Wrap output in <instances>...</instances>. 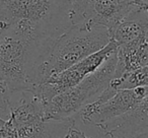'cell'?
Wrapping results in <instances>:
<instances>
[{
	"instance_id": "5",
	"label": "cell",
	"mask_w": 148,
	"mask_h": 138,
	"mask_svg": "<svg viewBox=\"0 0 148 138\" xmlns=\"http://www.w3.org/2000/svg\"><path fill=\"white\" fill-rule=\"evenodd\" d=\"M23 97L15 106L11 105L9 116L17 138H60L70 126L73 118L66 120H46L43 104L34 95L21 93Z\"/></svg>"
},
{
	"instance_id": "9",
	"label": "cell",
	"mask_w": 148,
	"mask_h": 138,
	"mask_svg": "<svg viewBox=\"0 0 148 138\" xmlns=\"http://www.w3.org/2000/svg\"><path fill=\"white\" fill-rule=\"evenodd\" d=\"M111 41L117 46L148 34L147 6L134 5L121 19L109 29Z\"/></svg>"
},
{
	"instance_id": "13",
	"label": "cell",
	"mask_w": 148,
	"mask_h": 138,
	"mask_svg": "<svg viewBox=\"0 0 148 138\" xmlns=\"http://www.w3.org/2000/svg\"><path fill=\"white\" fill-rule=\"evenodd\" d=\"M0 138H17L15 128L9 117L7 120L0 118Z\"/></svg>"
},
{
	"instance_id": "4",
	"label": "cell",
	"mask_w": 148,
	"mask_h": 138,
	"mask_svg": "<svg viewBox=\"0 0 148 138\" xmlns=\"http://www.w3.org/2000/svg\"><path fill=\"white\" fill-rule=\"evenodd\" d=\"M117 50L75 87L52 97L43 105L46 120H66L79 113L91 97L101 93L115 75Z\"/></svg>"
},
{
	"instance_id": "12",
	"label": "cell",
	"mask_w": 148,
	"mask_h": 138,
	"mask_svg": "<svg viewBox=\"0 0 148 138\" xmlns=\"http://www.w3.org/2000/svg\"><path fill=\"white\" fill-rule=\"evenodd\" d=\"M10 91H8L6 83L0 76V110L8 111L11 107L10 103Z\"/></svg>"
},
{
	"instance_id": "6",
	"label": "cell",
	"mask_w": 148,
	"mask_h": 138,
	"mask_svg": "<svg viewBox=\"0 0 148 138\" xmlns=\"http://www.w3.org/2000/svg\"><path fill=\"white\" fill-rule=\"evenodd\" d=\"M116 50L117 44L110 41L103 49L83 58L82 60L62 70L61 72L48 77L45 81L36 87L32 95L39 99L44 105L55 95L75 87L83 78L99 68Z\"/></svg>"
},
{
	"instance_id": "3",
	"label": "cell",
	"mask_w": 148,
	"mask_h": 138,
	"mask_svg": "<svg viewBox=\"0 0 148 138\" xmlns=\"http://www.w3.org/2000/svg\"><path fill=\"white\" fill-rule=\"evenodd\" d=\"M110 41L109 30L105 25L89 23L72 25L55 40L40 66L39 84L51 75L103 49Z\"/></svg>"
},
{
	"instance_id": "14",
	"label": "cell",
	"mask_w": 148,
	"mask_h": 138,
	"mask_svg": "<svg viewBox=\"0 0 148 138\" xmlns=\"http://www.w3.org/2000/svg\"><path fill=\"white\" fill-rule=\"evenodd\" d=\"M60 138H91V137L87 136L86 134L83 133L82 131H80L78 128H76V126L74 124V125L70 126V127L66 130L65 133Z\"/></svg>"
},
{
	"instance_id": "8",
	"label": "cell",
	"mask_w": 148,
	"mask_h": 138,
	"mask_svg": "<svg viewBox=\"0 0 148 138\" xmlns=\"http://www.w3.org/2000/svg\"><path fill=\"white\" fill-rule=\"evenodd\" d=\"M148 97L122 115L95 125L110 138H148Z\"/></svg>"
},
{
	"instance_id": "7",
	"label": "cell",
	"mask_w": 148,
	"mask_h": 138,
	"mask_svg": "<svg viewBox=\"0 0 148 138\" xmlns=\"http://www.w3.org/2000/svg\"><path fill=\"white\" fill-rule=\"evenodd\" d=\"M146 97H148L147 85L117 91L115 95L105 102L87 103L79 111L80 119L84 124L95 126L129 111Z\"/></svg>"
},
{
	"instance_id": "10",
	"label": "cell",
	"mask_w": 148,
	"mask_h": 138,
	"mask_svg": "<svg viewBox=\"0 0 148 138\" xmlns=\"http://www.w3.org/2000/svg\"><path fill=\"white\" fill-rule=\"evenodd\" d=\"M148 64L147 35L117 46V63L114 77L139 69Z\"/></svg>"
},
{
	"instance_id": "1",
	"label": "cell",
	"mask_w": 148,
	"mask_h": 138,
	"mask_svg": "<svg viewBox=\"0 0 148 138\" xmlns=\"http://www.w3.org/2000/svg\"><path fill=\"white\" fill-rule=\"evenodd\" d=\"M73 0H0V30L56 40L71 23Z\"/></svg>"
},
{
	"instance_id": "11",
	"label": "cell",
	"mask_w": 148,
	"mask_h": 138,
	"mask_svg": "<svg viewBox=\"0 0 148 138\" xmlns=\"http://www.w3.org/2000/svg\"><path fill=\"white\" fill-rule=\"evenodd\" d=\"M148 83V67L144 66L139 69L124 73L119 77H113L109 85L115 91L133 89L136 87H146Z\"/></svg>"
},
{
	"instance_id": "2",
	"label": "cell",
	"mask_w": 148,
	"mask_h": 138,
	"mask_svg": "<svg viewBox=\"0 0 148 138\" xmlns=\"http://www.w3.org/2000/svg\"><path fill=\"white\" fill-rule=\"evenodd\" d=\"M54 42L0 30V76L10 93H33L39 84L40 66Z\"/></svg>"
}]
</instances>
